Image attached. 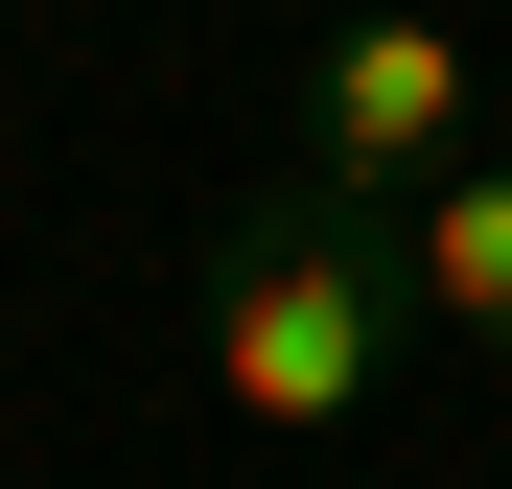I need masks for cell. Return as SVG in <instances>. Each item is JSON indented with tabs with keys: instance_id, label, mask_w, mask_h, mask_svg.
I'll use <instances>...</instances> for the list:
<instances>
[{
	"instance_id": "obj_1",
	"label": "cell",
	"mask_w": 512,
	"mask_h": 489,
	"mask_svg": "<svg viewBox=\"0 0 512 489\" xmlns=\"http://www.w3.org/2000/svg\"><path fill=\"white\" fill-rule=\"evenodd\" d=\"M419 350V280H396V210H326L256 163L233 233H210V396L233 420H280V443H350L373 396Z\"/></svg>"
},
{
	"instance_id": "obj_2",
	"label": "cell",
	"mask_w": 512,
	"mask_h": 489,
	"mask_svg": "<svg viewBox=\"0 0 512 489\" xmlns=\"http://www.w3.org/2000/svg\"><path fill=\"white\" fill-rule=\"evenodd\" d=\"M466 117H489V70H466L443 0H350V24L303 47V140H280V187H326V210H419V187L466 163Z\"/></svg>"
},
{
	"instance_id": "obj_3",
	"label": "cell",
	"mask_w": 512,
	"mask_h": 489,
	"mask_svg": "<svg viewBox=\"0 0 512 489\" xmlns=\"http://www.w3.org/2000/svg\"><path fill=\"white\" fill-rule=\"evenodd\" d=\"M396 280H419V326H466V350L512 373V140H466L443 187L396 210Z\"/></svg>"
}]
</instances>
